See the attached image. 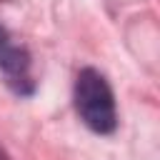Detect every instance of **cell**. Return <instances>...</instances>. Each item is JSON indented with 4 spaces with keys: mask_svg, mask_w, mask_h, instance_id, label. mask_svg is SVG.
Here are the masks:
<instances>
[{
    "mask_svg": "<svg viewBox=\"0 0 160 160\" xmlns=\"http://www.w3.org/2000/svg\"><path fill=\"white\" fill-rule=\"evenodd\" d=\"M75 108L82 122L95 132H110L115 128V100L108 80L88 68L78 75L75 82Z\"/></svg>",
    "mask_w": 160,
    "mask_h": 160,
    "instance_id": "1",
    "label": "cell"
}]
</instances>
